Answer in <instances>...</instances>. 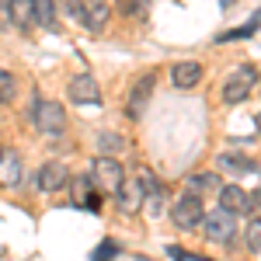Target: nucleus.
I'll return each instance as SVG.
<instances>
[{"label": "nucleus", "mask_w": 261, "mask_h": 261, "mask_svg": "<svg viewBox=\"0 0 261 261\" xmlns=\"http://www.w3.org/2000/svg\"><path fill=\"white\" fill-rule=\"evenodd\" d=\"M32 122L42 136H63L66 133V108L60 101H42L35 98L32 101Z\"/></svg>", "instance_id": "obj_1"}, {"label": "nucleus", "mask_w": 261, "mask_h": 261, "mask_svg": "<svg viewBox=\"0 0 261 261\" xmlns=\"http://www.w3.org/2000/svg\"><path fill=\"white\" fill-rule=\"evenodd\" d=\"M258 77L261 73L254 70V66H247V63L237 66V70L223 81V101H226V105H241V101H247L251 91H254V84H258Z\"/></svg>", "instance_id": "obj_2"}, {"label": "nucleus", "mask_w": 261, "mask_h": 261, "mask_svg": "<svg viewBox=\"0 0 261 261\" xmlns=\"http://www.w3.org/2000/svg\"><path fill=\"white\" fill-rule=\"evenodd\" d=\"M202 220H205V209H202V199L195 192H185V195L174 199V205H171V223L174 226L195 230V226H202Z\"/></svg>", "instance_id": "obj_3"}, {"label": "nucleus", "mask_w": 261, "mask_h": 261, "mask_svg": "<svg viewBox=\"0 0 261 261\" xmlns=\"http://www.w3.org/2000/svg\"><path fill=\"white\" fill-rule=\"evenodd\" d=\"M202 233H205L209 241H216V244L233 241V233H237V213H230V209L216 205L213 213H205V220H202Z\"/></svg>", "instance_id": "obj_4"}, {"label": "nucleus", "mask_w": 261, "mask_h": 261, "mask_svg": "<svg viewBox=\"0 0 261 261\" xmlns=\"http://www.w3.org/2000/svg\"><path fill=\"white\" fill-rule=\"evenodd\" d=\"M91 181H94V188L108 192V195H115L119 185L125 181V171H122L119 157H98L94 167H91Z\"/></svg>", "instance_id": "obj_5"}, {"label": "nucleus", "mask_w": 261, "mask_h": 261, "mask_svg": "<svg viewBox=\"0 0 261 261\" xmlns=\"http://www.w3.org/2000/svg\"><path fill=\"white\" fill-rule=\"evenodd\" d=\"M150 94H153V73H146V77H140V81L133 84L129 101H125V115L129 119H140L143 112H146V105H150Z\"/></svg>", "instance_id": "obj_6"}, {"label": "nucleus", "mask_w": 261, "mask_h": 261, "mask_svg": "<svg viewBox=\"0 0 261 261\" xmlns=\"http://www.w3.org/2000/svg\"><path fill=\"white\" fill-rule=\"evenodd\" d=\"M70 185V171H66V164L60 161H49L39 167V188L42 192H49V195H56L60 188H66Z\"/></svg>", "instance_id": "obj_7"}, {"label": "nucleus", "mask_w": 261, "mask_h": 261, "mask_svg": "<svg viewBox=\"0 0 261 261\" xmlns=\"http://www.w3.org/2000/svg\"><path fill=\"white\" fill-rule=\"evenodd\" d=\"M143 202H146V192H143V181L133 178V181H122L119 192H115V205L122 213H140Z\"/></svg>", "instance_id": "obj_8"}, {"label": "nucleus", "mask_w": 261, "mask_h": 261, "mask_svg": "<svg viewBox=\"0 0 261 261\" xmlns=\"http://www.w3.org/2000/svg\"><path fill=\"white\" fill-rule=\"evenodd\" d=\"M66 91H70V98L77 101V105H101V87L91 73H77Z\"/></svg>", "instance_id": "obj_9"}, {"label": "nucleus", "mask_w": 261, "mask_h": 261, "mask_svg": "<svg viewBox=\"0 0 261 261\" xmlns=\"http://www.w3.org/2000/svg\"><path fill=\"white\" fill-rule=\"evenodd\" d=\"M220 205L230 213H251V192H244L241 185H223L220 188Z\"/></svg>", "instance_id": "obj_10"}, {"label": "nucleus", "mask_w": 261, "mask_h": 261, "mask_svg": "<svg viewBox=\"0 0 261 261\" xmlns=\"http://www.w3.org/2000/svg\"><path fill=\"white\" fill-rule=\"evenodd\" d=\"M199 81H202V66L199 63L185 60V63H174V66H171V84H174L178 91H192Z\"/></svg>", "instance_id": "obj_11"}, {"label": "nucleus", "mask_w": 261, "mask_h": 261, "mask_svg": "<svg viewBox=\"0 0 261 261\" xmlns=\"http://www.w3.org/2000/svg\"><path fill=\"white\" fill-rule=\"evenodd\" d=\"M21 181V153L18 150H0V188H11Z\"/></svg>", "instance_id": "obj_12"}, {"label": "nucleus", "mask_w": 261, "mask_h": 261, "mask_svg": "<svg viewBox=\"0 0 261 261\" xmlns=\"http://www.w3.org/2000/svg\"><path fill=\"white\" fill-rule=\"evenodd\" d=\"M108 14H112V7H108L105 0H87L81 24H84V28H91V32H101V28L108 24Z\"/></svg>", "instance_id": "obj_13"}, {"label": "nucleus", "mask_w": 261, "mask_h": 261, "mask_svg": "<svg viewBox=\"0 0 261 261\" xmlns=\"http://www.w3.org/2000/svg\"><path fill=\"white\" fill-rule=\"evenodd\" d=\"M70 192H73V202H77V205H84V202H87V209H98L101 205V199L98 195H94V181H91V174H87V178H70Z\"/></svg>", "instance_id": "obj_14"}, {"label": "nucleus", "mask_w": 261, "mask_h": 261, "mask_svg": "<svg viewBox=\"0 0 261 261\" xmlns=\"http://www.w3.org/2000/svg\"><path fill=\"white\" fill-rule=\"evenodd\" d=\"M143 181V192H146V202H143V209L146 213H161V205H164V185L153 174H140Z\"/></svg>", "instance_id": "obj_15"}, {"label": "nucleus", "mask_w": 261, "mask_h": 261, "mask_svg": "<svg viewBox=\"0 0 261 261\" xmlns=\"http://www.w3.org/2000/svg\"><path fill=\"white\" fill-rule=\"evenodd\" d=\"M220 188H223V181L220 174H192L188 178V192H195V195H220Z\"/></svg>", "instance_id": "obj_16"}, {"label": "nucleus", "mask_w": 261, "mask_h": 261, "mask_svg": "<svg viewBox=\"0 0 261 261\" xmlns=\"http://www.w3.org/2000/svg\"><path fill=\"white\" fill-rule=\"evenodd\" d=\"M7 14H11V21H14L18 28L35 24V7H32V0H11V4H7Z\"/></svg>", "instance_id": "obj_17"}, {"label": "nucleus", "mask_w": 261, "mask_h": 261, "mask_svg": "<svg viewBox=\"0 0 261 261\" xmlns=\"http://www.w3.org/2000/svg\"><path fill=\"white\" fill-rule=\"evenodd\" d=\"M32 7H35V24L39 28H56V0H32Z\"/></svg>", "instance_id": "obj_18"}, {"label": "nucleus", "mask_w": 261, "mask_h": 261, "mask_svg": "<svg viewBox=\"0 0 261 261\" xmlns=\"http://www.w3.org/2000/svg\"><path fill=\"white\" fill-rule=\"evenodd\" d=\"M220 167L226 171H233V174H247V171H254V161L251 157H244V153H220Z\"/></svg>", "instance_id": "obj_19"}, {"label": "nucleus", "mask_w": 261, "mask_h": 261, "mask_svg": "<svg viewBox=\"0 0 261 261\" xmlns=\"http://www.w3.org/2000/svg\"><path fill=\"white\" fill-rule=\"evenodd\" d=\"M258 24H261V11L254 14L251 21H244L241 28H233V32H223V35H216V42H237V39H251L254 32H258Z\"/></svg>", "instance_id": "obj_20"}, {"label": "nucleus", "mask_w": 261, "mask_h": 261, "mask_svg": "<svg viewBox=\"0 0 261 261\" xmlns=\"http://www.w3.org/2000/svg\"><path fill=\"white\" fill-rule=\"evenodd\" d=\"M122 146H125V140H122L119 133H101V136H98V150H101V157H119Z\"/></svg>", "instance_id": "obj_21"}, {"label": "nucleus", "mask_w": 261, "mask_h": 261, "mask_svg": "<svg viewBox=\"0 0 261 261\" xmlns=\"http://www.w3.org/2000/svg\"><path fill=\"white\" fill-rule=\"evenodd\" d=\"M14 94H18V81H14V73L0 66V105L14 101Z\"/></svg>", "instance_id": "obj_22"}, {"label": "nucleus", "mask_w": 261, "mask_h": 261, "mask_svg": "<svg viewBox=\"0 0 261 261\" xmlns=\"http://www.w3.org/2000/svg\"><path fill=\"white\" fill-rule=\"evenodd\" d=\"M247 251L261 254V216H258V220H251V223H247Z\"/></svg>", "instance_id": "obj_23"}, {"label": "nucleus", "mask_w": 261, "mask_h": 261, "mask_svg": "<svg viewBox=\"0 0 261 261\" xmlns=\"http://www.w3.org/2000/svg\"><path fill=\"white\" fill-rule=\"evenodd\" d=\"M115 254H119V244L115 241H101L98 251L91 254V261H108V258H115Z\"/></svg>", "instance_id": "obj_24"}, {"label": "nucleus", "mask_w": 261, "mask_h": 261, "mask_svg": "<svg viewBox=\"0 0 261 261\" xmlns=\"http://www.w3.org/2000/svg\"><path fill=\"white\" fill-rule=\"evenodd\" d=\"M63 7H66V14H73V18L81 21V18H84V7H87V4H84V0H63Z\"/></svg>", "instance_id": "obj_25"}, {"label": "nucleus", "mask_w": 261, "mask_h": 261, "mask_svg": "<svg viewBox=\"0 0 261 261\" xmlns=\"http://www.w3.org/2000/svg\"><path fill=\"white\" fill-rule=\"evenodd\" d=\"M167 254L174 261H199V258H192V254H185V247H178V244H167Z\"/></svg>", "instance_id": "obj_26"}, {"label": "nucleus", "mask_w": 261, "mask_h": 261, "mask_svg": "<svg viewBox=\"0 0 261 261\" xmlns=\"http://www.w3.org/2000/svg\"><path fill=\"white\" fill-rule=\"evenodd\" d=\"M140 4H143V0H119V11H122V14H136Z\"/></svg>", "instance_id": "obj_27"}, {"label": "nucleus", "mask_w": 261, "mask_h": 261, "mask_svg": "<svg viewBox=\"0 0 261 261\" xmlns=\"http://www.w3.org/2000/svg\"><path fill=\"white\" fill-rule=\"evenodd\" d=\"M251 205H254V209H261V188H258V192H251Z\"/></svg>", "instance_id": "obj_28"}, {"label": "nucleus", "mask_w": 261, "mask_h": 261, "mask_svg": "<svg viewBox=\"0 0 261 261\" xmlns=\"http://www.w3.org/2000/svg\"><path fill=\"white\" fill-rule=\"evenodd\" d=\"M220 4H223V7H233V4H237V0H220Z\"/></svg>", "instance_id": "obj_29"}, {"label": "nucleus", "mask_w": 261, "mask_h": 261, "mask_svg": "<svg viewBox=\"0 0 261 261\" xmlns=\"http://www.w3.org/2000/svg\"><path fill=\"white\" fill-rule=\"evenodd\" d=\"M0 4H4V7H7V4H11V0H0Z\"/></svg>", "instance_id": "obj_30"}, {"label": "nucleus", "mask_w": 261, "mask_h": 261, "mask_svg": "<svg viewBox=\"0 0 261 261\" xmlns=\"http://www.w3.org/2000/svg\"><path fill=\"white\" fill-rule=\"evenodd\" d=\"M143 261H146V258H143Z\"/></svg>", "instance_id": "obj_31"}]
</instances>
